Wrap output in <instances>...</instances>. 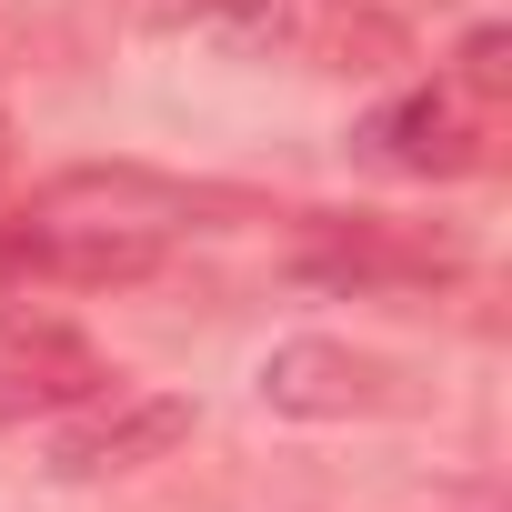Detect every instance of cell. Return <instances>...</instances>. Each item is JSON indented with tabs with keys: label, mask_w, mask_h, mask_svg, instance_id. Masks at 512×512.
I'll list each match as a JSON object with an SVG mask.
<instances>
[{
	"label": "cell",
	"mask_w": 512,
	"mask_h": 512,
	"mask_svg": "<svg viewBox=\"0 0 512 512\" xmlns=\"http://www.w3.org/2000/svg\"><path fill=\"white\" fill-rule=\"evenodd\" d=\"M191 402L181 392H91L81 402V422H61L51 432V472L61 482H121V472H151V462H171L181 442H191Z\"/></svg>",
	"instance_id": "6da1fadb"
},
{
	"label": "cell",
	"mask_w": 512,
	"mask_h": 512,
	"mask_svg": "<svg viewBox=\"0 0 512 512\" xmlns=\"http://www.w3.org/2000/svg\"><path fill=\"white\" fill-rule=\"evenodd\" d=\"M191 211H201V191L111 161V171H61V181L41 191V221H31V231H141V241H171Z\"/></svg>",
	"instance_id": "7a4b0ae2"
},
{
	"label": "cell",
	"mask_w": 512,
	"mask_h": 512,
	"mask_svg": "<svg viewBox=\"0 0 512 512\" xmlns=\"http://www.w3.org/2000/svg\"><path fill=\"white\" fill-rule=\"evenodd\" d=\"M392 362L382 352H352V342H272L262 352V402L292 412V422H352V412H382L392 402Z\"/></svg>",
	"instance_id": "3957f363"
},
{
	"label": "cell",
	"mask_w": 512,
	"mask_h": 512,
	"mask_svg": "<svg viewBox=\"0 0 512 512\" xmlns=\"http://www.w3.org/2000/svg\"><path fill=\"white\" fill-rule=\"evenodd\" d=\"M101 382H111V362L81 332H21L11 352H0V432L41 422V412H81Z\"/></svg>",
	"instance_id": "277c9868"
},
{
	"label": "cell",
	"mask_w": 512,
	"mask_h": 512,
	"mask_svg": "<svg viewBox=\"0 0 512 512\" xmlns=\"http://www.w3.org/2000/svg\"><path fill=\"white\" fill-rule=\"evenodd\" d=\"M362 141H372L392 171H422V181H432V171H442V181H452V171H472V121H462L442 91H412V101H392V111H382Z\"/></svg>",
	"instance_id": "5b68a950"
},
{
	"label": "cell",
	"mask_w": 512,
	"mask_h": 512,
	"mask_svg": "<svg viewBox=\"0 0 512 512\" xmlns=\"http://www.w3.org/2000/svg\"><path fill=\"white\" fill-rule=\"evenodd\" d=\"M171 241H141V231H21V262L51 272V282H141L161 272Z\"/></svg>",
	"instance_id": "8992f818"
},
{
	"label": "cell",
	"mask_w": 512,
	"mask_h": 512,
	"mask_svg": "<svg viewBox=\"0 0 512 512\" xmlns=\"http://www.w3.org/2000/svg\"><path fill=\"white\" fill-rule=\"evenodd\" d=\"M191 21H221V31H241V41H272L282 31V0H181Z\"/></svg>",
	"instance_id": "52a82bcc"
},
{
	"label": "cell",
	"mask_w": 512,
	"mask_h": 512,
	"mask_svg": "<svg viewBox=\"0 0 512 512\" xmlns=\"http://www.w3.org/2000/svg\"><path fill=\"white\" fill-rule=\"evenodd\" d=\"M462 81H472V91H502V81H512V31H472V41H462Z\"/></svg>",
	"instance_id": "ba28073f"
}]
</instances>
